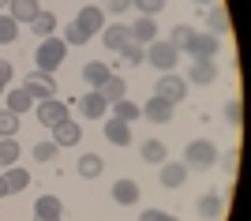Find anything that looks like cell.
<instances>
[{"instance_id":"cell-18","label":"cell","mask_w":251,"mask_h":221,"mask_svg":"<svg viewBox=\"0 0 251 221\" xmlns=\"http://www.w3.org/2000/svg\"><path fill=\"white\" fill-rule=\"evenodd\" d=\"M38 11H42V4H38V0H8V15H11L15 23H30Z\"/></svg>"},{"instance_id":"cell-4","label":"cell","mask_w":251,"mask_h":221,"mask_svg":"<svg viewBox=\"0 0 251 221\" xmlns=\"http://www.w3.org/2000/svg\"><path fill=\"white\" fill-rule=\"evenodd\" d=\"M154 94L176 105V101H184V98H188V79H184V75H176V72H161V79H157V86H154Z\"/></svg>"},{"instance_id":"cell-26","label":"cell","mask_w":251,"mask_h":221,"mask_svg":"<svg viewBox=\"0 0 251 221\" xmlns=\"http://www.w3.org/2000/svg\"><path fill=\"white\" fill-rule=\"evenodd\" d=\"M34 218H64V206L56 195H42V199L34 202Z\"/></svg>"},{"instance_id":"cell-46","label":"cell","mask_w":251,"mask_h":221,"mask_svg":"<svg viewBox=\"0 0 251 221\" xmlns=\"http://www.w3.org/2000/svg\"><path fill=\"white\" fill-rule=\"evenodd\" d=\"M4 90H8V83H4V79H0V94H4Z\"/></svg>"},{"instance_id":"cell-19","label":"cell","mask_w":251,"mask_h":221,"mask_svg":"<svg viewBox=\"0 0 251 221\" xmlns=\"http://www.w3.org/2000/svg\"><path fill=\"white\" fill-rule=\"evenodd\" d=\"M113 120H120V124H135L139 116H143V109L135 105V101H127V98H120V101H113Z\"/></svg>"},{"instance_id":"cell-5","label":"cell","mask_w":251,"mask_h":221,"mask_svg":"<svg viewBox=\"0 0 251 221\" xmlns=\"http://www.w3.org/2000/svg\"><path fill=\"white\" fill-rule=\"evenodd\" d=\"M184 53L195 56V60H214V56L221 53V42H218V34H195Z\"/></svg>"},{"instance_id":"cell-36","label":"cell","mask_w":251,"mask_h":221,"mask_svg":"<svg viewBox=\"0 0 251 221\" xmlns=\"http://www.w3.org/2000/svg\"><path fill=\"white\" fill-rule=\"evenodd\" d=\"M221 172H229V176H236L240 172V150H229V154H221Z\"/></svg>"},{"instance_id":"cell-8","label":"cell","mask_w":251,"mask_h":221,"mask_svg":"<svg viewBox=\"0 0 251 221\" xmlns=\"http://www.w3.org/2000/svg\"><path fill=\"white\" fill-rule=\"evenodd\" d=\"M23 90H26L34 101H45V98H52V75L49 72H30L26 83H23Z\"/></svg>"},{"instance_id":"cell-34","label":"cell","mask_w":251,"mask_h":221,"mask_svg":"<svg viewBox=\"0 0 251 221\" xmlns=\"http://www.w3.org/2000/svg\"><path fill=\"white\" fill-rule=\"evenodd\" d=\"M60 42L68 45V49H72V45H86V34L79 30L75 23H68V26H64V34H60Z\"/></svg>"},{"instance_id":"cell-3","label":"cell","mask_w":251,"mask_h":221,"mask_svg":"<svg viewBox=\"0 0 251 221\" xmlns=\"http://www.w3.org/2000/svg\"><path fill=\"white\" fill-rule=\"evenodd\" d=\"M218 161V147L210 143V139H195V143H188V150H184V165L188 169H210Z\"/></svg>"},{"instance_id":"cell-22","label":"cell","mask_w":251,"mask_h":221,"mask_svg":"<svg viewBox=\"0 0 251 221\" xmlns=\"http://www.w3.org/2000/svg\"><path fill=\"white\" fill-rule=\"evenodd\" d=\"M26 26H30L38 38H52V34H56V15H52V11H38Z\"/></svg>"},{"instance_id":"cell-9","label":"cell","mask_w":251,"mask_h":221,"mask_svg":"<svg viewBox=\"0 0 251 221\" xmlns=\"http://www.w3.org/2000/svg\"><path fill=\"white\" fill-rule=\"evenodd\" d=\"M38 120L45 127H56L60 120H68V105L56 101V98H45V101H38Z\"/></svg>"},{"instance_id":"cell-28","label":"cell","mask_w":251,"mask_h":221,"mask_svg":"<svg viewBox=\"0 0 251 221\" xmlns=\"http://www.w3.org/2000/svg\"><path fill=\"white\" fill-rule=\"evenodd\" d=\"M206 26H210V34H225L229 30V11H225V4H210Z\"/></svg>"},{"instance_id":"cell-12","label":"cell","mask_w":251,"mask_h":221,"mask_svg":"<svg viewBox=\"0 0 251 221\" xmlns=\"http://www.w3.org/2000/svg\"><path fill=\"white\" fill-rule=\"evenodd\" d=\"M188 172L191 169L184 161H161V184L165 188H184L188 184Z\"/></svg>"},{"instance_id":"cell-24","label":"cell","mask_w":251,"mask_h":221,"mask_svg":"<svg viewBox=\"0 0 251 221\" xmlns=\"http://www.w3.org/2000/svg\"><path fill=\"white\" fill-rule=\"evenodd\" d=\"M4 184H8V195H19V191L30 188V172H26V169H15V165H11L8 172H4Z\"/></svg>"},{"instance_id":"cell-2","label":"cell","mask_w":251,"mask_h":221,"mask_svg":"<svg viewBox=\"0 0 251 221\" xmlns=\"http://www.w3.org/2000/svg\"><path fill=\"white\" fill-rule=\"evenodd\" d=\"M176 60H180V49L173 42H150L147 45V64L157 68V72H176Z\"/></svg>"},{"instance_id":"cell-42","label":"cell","mask_w":251,"mask_h":221,"mask_svg":"<svg viewBox=\"0 0 251 221\" xmlns=\"http://www.w3.org/2000/svg\"><path fill=\"white\" fill-rule=\"evenodd\" d=\"M139 221H161V210H143V214H139Z\"/></svg>"},{"instance_id":"cell-40","label":"cell","mask_w":251,"mask_h":221,"mask_svg":"<svg viewBox=\"0 0 251 221\" xmlns=\"http://www.w3.org/2000/svg\"><path fill=\"white\" fill-rule=\"evenodd\" d=\"M127 8H131V0H101V11H109V15H120Z\"/></svg>"},{"instance_id":"cell-45","label":"cell","mask_w":251,"mask_h":221,"mask_svg":"<svg viewBox=\"0 0 251 221\" xmlns=\"http://www.w3.org/2000/svg\"><path fill=\"white\" fill-rule=\"evenodd\" d=\"M34 221H60V218H34Z\"/></svg>"},{"instance_id":"cell-17","label":"cell","mask_w":251,"mask_h":221,"mask_svg":"<svg viewBox=\"0 0 251 221\" xmlns=\"http://www.w3.org/2000/svg\"><path fill=\"white\" fill-rule=\"evenodd\" d=\"M113 202L116 206H135L139 202V184L135 180H116L113 184Z\"/></svg>"},{"instance_id":"cell-32","label":"cell","mask_w":251,"mask_h":221,"mask_svg":"<svg viewBox=\"0 0 251 221\" xmlns=\"http://www.w3.org/2000/svg\"><path fill=\"white\" fill-rule=\"evenodd\" d=\"M120 56H124V64H143V60H147V45L127 42L124 49H120Z\"/></svg>"},{"instance_id":"cell-10","label":"cell","mask_w":251,"mask_h":221,"mask_svg":"<svg viewBox=\"0 0 251 221\" xmlns=\"http://www.w3.org/2000/svg\"><path fill=\"white\" fill-rule=\"evenodd\" d=\"M173 109H176L173 101H165V98H157V94H154L147 105H143V116H147L150 124H169V120H173Z\"/></svg>"},{"instance_id":"cell-41","label":"cell","mask_w":251,"mask_h":221,"mask_svg":"<svg viewBox=\"0 0 251 221\" xmlns=\"http://www.w3.org/2000/svg\"><path fill=\"white\" fill-rule=\"evenodd\" d=\"M11 75H15V72H11V64L0 60V79H4V83H11Z\"/></svg>"},{"instance_id":"cell-13","label":"cell","mask_w":251,"mask_h":221,"mask_svg":"<svg viewBox=\"0 0 251 221\" xmlns=\"http://www.w3.org/2000/svg\"><path fill=\"white\" fill-rule=\"evenodd\" d=\"M188 83H199V86H214L218 83V64L214 60H195L188 72Z\"/></svg>"},{"instance_id":"cell-48","label":"cell","mask_w":251,"mask_h":221,"mask_svg":"<svg viewBox=\"0 0 251 221\" xmlns=\"http://www.w3.org/2000/svg\"><path fill=\"white\" fill-rule=\"evenodd\" d=\"M4 4H8V0H0V8H4Z\"/></svg>"},{"instance_id":"cell-37","label":"cell","mask_w":251,"mask_h":221,"mask_svg":"<svg viewBox=\"0 0 251 221\" xmlns=\"http://www.w3.org/2000/svg\"><path fill=\"white\" fill-rule=\"evenodd\" d=\"M131 8H139V15H150V19H154L157 11L165 8V0H131Z\"/></svg>"},{"instance_id":"cell-27","label":"cell","mask_w":251,"mask_h":221,"mask_svg":"<svg viewBox=\"0 0 251 221\" xmlns=\"http://www.w3.org/2000/svg\"><path fill=\"white\" fill-rule=\"evenodd\" d=\"M139 154H143V161H150V165H161V161H169L165 143H157V139H147V143L139 147Z\"/></svg>"},{"instance_id":"cell-23","label":"cell","mask_w":251,"mask_h":221,"mask_svg":"<svg viewBox=\"0 0 251 221\" xmlns=\"http://www.w3.org/2000/svg\"><path fill=\"white\" fill-rule=\"evenodd\" d=\"M75 169H79V176H83V180H98V176H101V169H105V161H101V154H83Z\"/></svg>"},{"instance_id":"cell-38","label":"cell","mask_w":251,"mask_h":221,"mask_svg":"<svg viewBox=\"0 0 251 221\" xmlns=\"http://www.w3.org/2000/svg\"><path fill=\"white\" fill-rule=\"evenodd\" d=\"M225 120H229L232 127H240V120H244V105H240V98H232L229 105H225Z\"/></svg>"},{"instance_id":"cell-47","label":"cell","mask_w":251,"mask_h":221,"mask_svg":"<svg viewBox=\"0 0 251 221\" xmlns=\"http://www.w3.org/2000/svg\"><path fill=\"white\" fill-rule=\"evenodd\" d=\"M195 4H214V0H195Z\"/></svg>"},{"instance_id":"cell-11","label":"cell","mask_w":251,"mask_h":221,"mask_svg":"<svg viewBox=\"0 0 251 221\" xmlns=\"http://www.w3.org/2000/svg\"><path fill=\"white\" fill-rule=\"evenodd\" d=\"M195 210H199L202 221H218L221 210H225V199H221L218 191H206V195H199V199H195Z\"/></svg>"},{"instance_id":"cell-15","label":"cell","mask_w":251,"mask_h":221,"mask_svg":"<svg viewBox=\"0 0 251 221\" xmlns=\"http://www.w3.org/2000/svg\"><path fill=\"white\" fill-rule=\"evenodd\" d=\"M79 139H83V127L75 124V120H60V124L52 127V143L56 147H75Z\"/></svg>"},{"instance_id":"cell-31","label":"cell","mask_w":251,"mask_h":221,"mask_svg":"<svg viewBox=\"0 0 251 221\" xmlns=\"http://www.w3.org/2000/svg\"><path fill=\"white\" fill-rule=\"evenodd\" d=\"M15 38H19V23L11 15H0V45H11Z\"/></svg>"},{"instance_id":"cell-7","label":"cell","mask_w":251,"mask_h":221,"mask_svg":"<svg viewBox=\"0 0 251 221\" xmlns=\"http://www.w3.org/2000/svg\"><path fill=\"white\" fill-rule=\"evenodd\" d=\"M101 42H105L109 53H120V49L131 42V30H127L124 23H105V26H101Z\"/></svg>"},{"instance_id":"cell-25","label":"cell","mask_w":251,"mask_h":221,"mask_svg":"<svg viewBox=\"0 0 251 221\" xmlns=\"http://www.w3.org/2000/svg\"><path fill=\"white\" fill-rule=\"evenodd\" d=\"M105 139H109L113 147H127V143H131V124H120V120H109V124H105Z\"/></svg>"},{"instance_id":"cell-35","label":"cell","mask_w":251,"mask_h":221,"mask_svg":"<svg viewBox=\"0 0 251 221\" xmlns=\"http://www.w3.org/2000/svg\"><path fill=\"white\" fill-rule=\"evenodd\" d=\"M15 131H19V116L4 109V113H0V135H4V139H11Z\"/></svg>"},{"instance_id":"cell-44","label":"cell","mask_w":251,"mask_h":221,"mask_svg":"<svg viewBox=\"0 0 251 221\" xmlns=\"http://www.w3.org/2000/svg\"><path fill=\"white\" fill-rule=\"evenodd\" d=\"M161 221H180V218H173V214H161Z\"/></svg>"},{"instance_id":"cell-43","label":"cell","mask_w":251,"mask_h":221,"mask_svg":"<svg viewBox=\"0 0 251 221\" xmlns=\"http://www.w3.org/2000/svg\"><path fill=\"white\" fill-rule=\"evenodd\" d=\"M4 195H8V184H4V172H0V199H4Z\"/></svg>"},{"instance_id":"cell-39","label":"cell","mask_w":251,"mask_h":221,"mask_svg":"<svg viewBox=\"0 0 251 221\" xmlns=\"http://www.w3.org/2000/svg\"><path fill=\"white\" fill-rule=\"evenodd\" d=\"M30 154H34V161H52V158H56V143H52V139H49V143H38Z\"/></svg>"},{"instance_id":"cell-20","label":"cell","mask_w":251,"mask_h":221,"mask_svg":"<svg viewBox=\"0 0 251 221\" xmlns=\"http://www.w3.org/2000/svg\"><path fill=\"white\" fill-rule=\"evenodd\" d=\"M109 64H101V60H86V68H83V83H90V90H98V86L109 79Z\"/></svg>"},{"instance_id":"cell-33","label":"cell","mask_w":251,"mask_h":221,"mask_svg":"<svg viewBox=\"0 0 251 221\" xmlns=\"http://www.w3.org/2000/svg\"><path fill=\"white\" fill-rule=\"evenodd\" d=\"M191 38H195V30H191V26H184V23H176V26H173V38H169V42H173V45L180 49V53H184Z\"/></svg>"},{"instance_id":"cell-16","label":"cell","mask_w":251,"mask_h":221,"mask_svg":"<svg viewBox=\"0 0 251 221\" xmlns=\"http://www.w3.org/2000/svg\"><path fill=\"white\" fill-rule=\"evenodd\" d=\"M127 30H131V42H139V45L157 42V23L150 19V15H139V23H131Z\"/></svg>"},{"instance_id":"cell-30","label":"cell","mask_w":251,"mask_h":221,"mask_svg":"<svg viewBox=\"0 0 251 221\" xmlns=\"http://www.w3.org/2000/svg\"><path fill=\"white\" fill-rule=\"evenodd\" d=\"M15 161H19V143H15V139H4V143H0V165L11 169Z\"/></svg>"},{"instance_id":"cell-29","label":"cell","mask_w":251,"mask_h":221,"mask_svg":"<svg viewBox=\"0 0 251 221\" xmlns=\"http://www.w3.org/2000/svg\"><path fill=\"white\" fill-rule=\"evenodd\" d=\"M30 109H34V98L26 94L23 86H19V90H11V94H8V113L23 116V113H30Z\"/></svg>"},{"instance_id":"cell-21","label":"cell","mask_w":251,"mask_h":221,"mask_svg":"<svg viewBox=\"0 0 251 221\" xmlns=\"http://www.w3.org/2000/svg\"><path fill=\"white\" fill-rule=\"evenodd\" d=\"M98 94H101L105 101L113 105V101H120V98H127V83H124V79H116V75H109V79H105V83L98 86Z\"/></svg>"},{"instance_id":"cell-6","label":"cell","mask_w":251,"mask_h":221,"mask_svg":"<svg viewBox=\"0 0 251 221\" xmlns=\"http://www.w3.org/2000/svg\"><path fill=\"white\" fill-rule=\"evenodd\" d=\"M75 26L86 34V42L94 38V34H101V26H105V11L98 8V4H86L79 15H75Z\"/></svg>"},{"instance_id":"cell-14","label":"cell","mask_w":251,"mask_h":221,"mask_svg":"<svg viewBox=\"0 0 251 221\" xmlns=\"http://www.w3.org/2000/svg\"><path fill=\"white\" fill-rule=\"evenodd\" d=\"M79 109L86 113V120H101V116L109 113V101H105L98 90H86V94L79 98Z\"/></svg>"},{"instance_id":"cell-1","label":"cell","mask_w":251,"mask_h":221,"mask_svg":"<svg viewBox=\"0 0 251 221\" xmlns=\"http://www.w3.org/2000/svg\"><path fill=\"white\" fill-rule=\"evenodd\" d=\"M64 56H68V45L52 34V38H42V45H38V53H34V64H38V72H56L64 64Z\"/></svg>"}]
</instances>
